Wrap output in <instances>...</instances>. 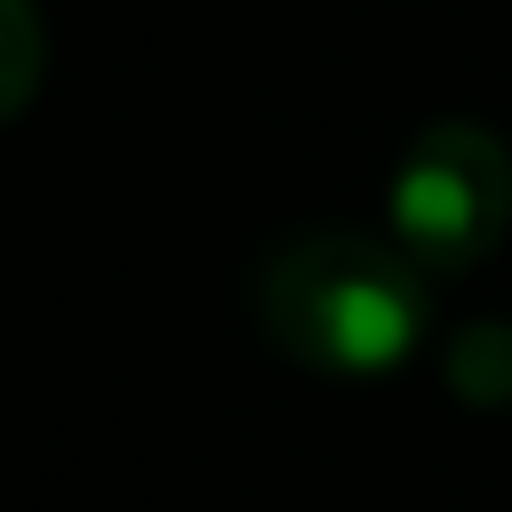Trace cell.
<instances>
[{
    "instance_id": "cell-1",
    "label": "cell",
    "mask_w": 512,
    "mask_h": 512,
    "mask_svg": "<svg viewBox=\"0 0 512 512\" xmlns=\"http://www.w3.org/2000/svg\"><path fill=\"white\" fill-rule=\"evenodd\" d=\"M424 280L432 272L400 240L320 224L272 248V264L256 272V320L312 376H384L424 344Z\"/></svg>"
},
{
    "instance_id": "cell-2",
    "label": "cell",
    "mask_w": 512,
    "mask_h": 512,
    "mask_svg": "<svg viewBox=\"0 0 512 512\" xmlns=\"http://www.w3.org/2000/svg\"><path fill=\"white\" fill-rule=\"evenodd\" d=\"M384 216L424 272H472L512 232V144L480 120H432L400 152Z\"/></svg>"
},
{
    "instance_id": "cell-3",
    "label": "cell",
    "mask_w": 512,
    "mask_h": 512,
    "mask_svg": "<svg viewBox=\"0 0 512 512\" xmlns=\"http://www.w3.org/2000/svg\"><path fill=\"white\" fill-rule=\"evenodd\" d=\"M448 384H456L472 408L512 400V328H504V320L456 328V336H448Z\"/></svg>"
},
{
    "instance_id": "cell-4",
    "label": "cell",
    "mask_w": 512,
    "mask_h": 512,
    "mask_svg": "<svg viewBox=\"0 0 512 512\" xmlns=\"http://www.w3.org/2000/svg\"><path fill=\"white\" fill-rule=\"evenodd\" d=\"M40 72H48L40 8H32V0H0V128L40 96Z\"/></svg>"
}]
</instances>
